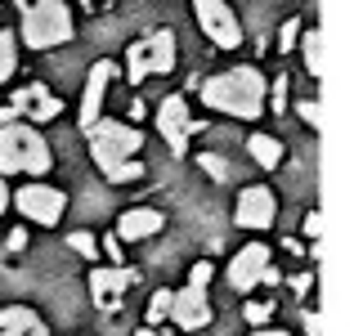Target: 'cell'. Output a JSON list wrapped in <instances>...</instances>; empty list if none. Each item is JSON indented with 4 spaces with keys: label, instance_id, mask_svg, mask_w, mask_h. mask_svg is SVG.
<instances>
[{
    "label": "cell",
    "instance_id": "cell-1",
    "mask_svg": "<svg viewBox=\"0 0 354 336\" xmlns=\"http://www.w3.org/2000/svg\"><path fill=\"white\" fill-rule=\"evenodd\" d=\"M265 90L269 81L256 68H234V72H216V77L202 81V104L211 112H229L238 121H256L265 112Z\"/></svg>",
    "mask_w": 354,
    "mask_h": 336
},
{
    "label": "cell",
    "instance_id": "cell-2",
    "mask_svg": "<svg viewBox=\"0 0 354 336\" xmlns=\"http://www.w3.org/2000/svg\"><path fill=\"white\" fill-rule=\"evenodd\" d=\"M54 166V153L45 144V135L32 126V121H5L0 126V175H45Z\"/></svg>",
    "mask_w": 354,
    "mask_h": 336
},
{
    "label": "cell",
    "instance_id": "cell-3",
    "mask_svg": "<svg viewBox=\"0 0 354 336\" xmlns=\"http://www.w3.org/2000/svg\"><path fill=\"white\" fill-rule=\"evenodd\" d=\"M18 36H23L27 50H54V45H68L72 41V14L68 5L59 0H36V5H23L18 9Z\"/></svg>",
    "mask_w": 354,
    "mask_h": 336
},
{
    "label": "cell",
    "instance_id": "cell-4",
    "mask_svg": "<svg viewBox=\"0 0 354 336\" xmlns=\"http://www.w3.org/2000/svg\"><path fill=\"white\" fill-rule=\"evenodd\" d=\"M86 135H90V157H95V166L104 175H113L121 162H130V157L144 148V135H139L135 126H126V121H104L99 117Z\"/></svg>",
    "mask_w": 354,
    "mask_h": 336
},
{
    "label": "cell",
    "instance_id": "cell-5",
    "mask_svg": "<svg viewBox=\"0 0 354 336\" xmlns=\"http://www.w3.org/2000/svg\"><path fill=\"white\" fill-rule=\"evenodd\" d=\"M193 14H198V27L207 32V41L216 45V50H238L242 45V27L234 18V9L225 5V0H189Z\"/></svg>",
    "mask_w": 354,
    "mask_h": 336
},
{
    "label": "cell",
    "instance_id": "cell-6",
    "mask_svg": "<svg viewBox=\"0 0 354 336\" xmlns=\"http://www.w3.org/2000/svg\"><path fill=\"white\" fill-rule=\"evenodd\" d=\"M9 202L18 207V216H27L36 224H59L63 207H68V198L54 184H23L18 193H9Z\"/></svg>",
    "mask_w": 354,
    "mask_h": 336
},
{
    "label": "cell",
    "instance_id": "cell-7",
    "mask_svg": "<svg viewBox=\"0 0 354 336\" xmlns=\"http://www.w3.org/2000/svg\"><path fill=\"white\" fill-rule=\"evenodd\" d=\"M166 319L184 332H202L211 323V301H207V287H184V292H171V314Z\"/></svg>",
    "mask_w": 354,
    "mask_h": 336
},
{
    "label": "cell",
    "instance_id": "cell-8",
    "mask_svg": "<svg viewBox=\"0 0 354 336\" xmlns=\"http://www.w3.org/2000/svg\"><path fill=\"white\" fill-rule=\"evenodd\" d=\"M278 216V202L274 193L265 189V184H251V189L238 193V207H234V220L242 224V229H269Z\"/></svg>",
    "mask_w": 354,
    "mask_h": 336
},
{
    "label": "cell",
    "instance_id": "cell-9",
    "mask_svg": "<svg viewBox=\"0 0 354 336\" xmlns=\"http://www.w3.org/2000/svg\"><path fill=\"white\" fill-rule=\"evenodd\" d=\"M157 130H162L166 148H171L175 157H184V148H189V104H184V95L162 99V108H157Z\"/></svg>",
    "mask_w": 354,
    "mask_h": 336
},
{
    "label": "cell",
    "instance_id": "cell-10",
    "mask_svg": "<svg viewBox=\"0 0 354 336\" xmlns=\"http://www.w3.org/2000/svg\"><path fill=\"white\" fill-rule=\"evenodd\" d=\"M117 77V63L113 59H99L90 68V81H86V95H81V130H90L99 117H104V95Z\"/></svg>",
    "mask_w": 354,
    "mask_h": 336
},
{
    "label": "cell",
    "instance_id": "cell-11",
    "mask_svg": "<svg viewBox=\"0 0 354 336\" xmlns=\"http://www.w3.org/2000/svg\"><path fill=\"white\" fill-rule=\"evenodd\" d=\"M9 108H14L23 121H32V126H36V121H54V117H59V112H63V99L50 95V86H18Z\"/></svg>",
    "mask_w": 354,
    "mask_h": 336
},
{
    "label": "cell",
    "instance_id": "cell-12",
    "mask_svg": "<svg viewBox=\"0 0 354 336\" xmlns=\"http://www.w3.org/2000/svg\"><path fill=\"white\" fill-rule=\"evenodd\" d=\"M265 265H269V247L265 242H247L234 256V265H229V287L234 292H251L260 283V274H265Z\"/></svg>",
    "mask_w": 354,
    "mask_h": 336
},
{
    "label": "cell",
    "instance_id": "cell-13",
    "mask_svg": "<svg viewBox=\"0 0 354 336\" xmlns=\"http://www.w3.org/2000/svg\"><path fill=\"white\" fill-rule=\"evenodd\" d=\"M135 283L126 265H113V269H90V292H95L99 310H117V296H126V287Z\"/></svg>",
    "mask_w": 354,
    "mask_h": 336
},
{
    "label": "cell",
    "instance_id": "cell-14",
    "mask_svg": "<svg viewBox=\"0 0 354 336\" xmlns=\"http://www.w3.org/2000/svg\"><path fill=\"white\" fill-rule=\"evenodd\" d=\"M157 229H166V216L162 211H153V207H135V211H126V216L117 220V238H126V242H144V238H153Z\"/></svg>",
    "mask_w": 354,
    "mask_h": 336
},
{
    "label": "cell",
    "instance_id": "cell-15",
    "mask_svg": "<svg viewBox=\"0 0 354 336\" xmlns=\"http://www.w3.org/2000/svg\"><path fill=\"white\" fill-rule=\"evenodd\" d=\"M144 45H148V77H166V72L175 68V32L171 27H157L153 36H144Z\"/></svg>",
    "mask_w": 354,
    "mask_h": 336
},
{
    "label": "cell",
    "instance_id": "cell-16",
    "mask_svg": "<svg viewBox=\"0 0 354 336\" xmlns=\"http://www.w3.org/2000/svg\"><path fill=\"white\" fill-rule=\"evenodd\" d=\"M247 153L256 157V166H269V171L283 162V144H278L274 135H251L247 139Z\"/></svg>",
    "mask_w": 354,
    "mask_h": 336
},
{
    "label": "cell",
    "instance_id": "cell-17",
    "mask_svg": "<svg viewBox=\"0 0 354 336\" xmlns=\"http://www.w3.org/2000/svg\"><path fill=\"white\" fill-rule=\"evenodd\" d=\"M126 77H130V86H139V81L148 77V45L144 41L126 45Z\"/></svg>",
    "mask_w": 354,
    "mask_h": 336
},
{
    "label": "cell",
    "instance_id": "cell-18",
    "mask_svg": "<svg viewBox=\"0 0 354 336\" xmlns=\"http://www.w3.org/2000/svg\"><path fill=\"white\" fill-rule=\"evenodd\" d=\"M301 50H305V68H310L314 77H323V32H319V27H310V32H305Z\"/></svg>",
    "mask_w": 354,
    "mask_h": 336
},
{
    "label": "cell",
    "instance_id": "cell-19",
    "mask_svg": "<svg viewBox=\"0 0 354 336\" xmlns=\"http://www.w3.org/2000/svg\"><path fill=\"white\" fill-rule=\"evenodd\" d=\"M32 323H41V319H36V314L27 310V305H5V310H0V328L27 332V328H32Z\"/></svg>",
    "mask_w": 354,
    "mask_h": 336
},
{
    "label": "cell",
    "instance_id": "cell-20",
    "mask_svg": "<svg viewBox=\"0 0 354 336\" xmlns=\"http://www.w3.org/2000/svg\"><path fill=\"white\" fill-rule=\"evenodd\" d=\"M18 68V36L14 32H0V81H9Z\"/></svg>",
    "mask_w": 354,
    "mask_h": 336
},
{
    "label": "cell",
    "instance_id": "cell-21",
    "mask_svg": "<svg viewBox=\"0 0 354 336\" xmlns=\"http://www.w3.org/2000/svg\"><path fill=\"white\" fill-rule=\"evenodd\" d=\"M68 247L77 251V256H86V260L99 256V238H95V233H68Z\"/></svg>",
    "mask_w": 354,
    "mask_h": 336
},
{
    "label": "cell",
    "instance_id": "cell-22",
    "mask_svg": "<svg viewBox=\"0 0 354 336\" xmlns=\"http://www.w3.org/2000/svg\"><path fill=\"white\" fill-rule=\"evenodd\" d=\"M198 166L211 175V180H229V162L220 153H198Z\"/></svg>",
    "mask_w": 354,
    "mask_h": 336
},
{
    "label": "cell",
    "instance_id": "cell-23",
    "mask_svg": "<svg viewBox=\"0 0 354 336\" xmlns=\"http://www.w3.org/2000/svg\"><path fill=\"white\" fill-rule=\"evenodd\" d=\"M166 314H171V292H157L153 301H148V328H153V323H162Z\"/></svg>",
    "mask_w": 354,
    "mask_h": 336
},
{
    "label": "cell",
    "instance_id": "cell-24",
    "mask_svg": "<svg viewBox=\"0 0 354 336\" xmlns=\"http://www.w3.org/2000/svg\"><path fill=\"white\" fill-rule=\"evenodd\" d=\"M139 175H144V162H135V157H130V162H121L108 180H113V184H126V180H139Z\"/></svg>",
    "mask_w": 354,
    "mask_h": 336
},
{
    "label": "cell",
    "instance_id": "cell-25",
    "mask_svg": "<svg viewBox=\"0 0 354 336\" xmlns=\"http://www.w3.org/2000/svg\"><path fill=\"white\" fill-rule=\"evenodd\" d=\"M269 314H274V301H251V305H247V323H251V328L269 323Z\"/></svg>",
    "mask_w": 354,
    "mask_h": 336
},
{
    "label": "cell",
    "instance_id": "cell-26",
    "mask_svg": "<svg viewBox=\"0 0 354 336\" xmlns=\"http://www.w3.org/2000/svg\"><path fill=\"white\" fill-rule=\"evenodd\" d=\"M211 274H216V265H207V260H198V265L189 269V287H207Z\"/></svg>",
    "mask_w": 354,
    "mask_h": 336
},
{
    "label": "cell",
    "instance_id": "cell-27",
    "mask_svg": "<svg viewBox=\"0 0 354 336\" xmlns=\"http://www.w3.org/2000/svg\"><path fill=\"white\" fill-rule=\"evenodd\" d=\"M296 112H301V121H305V126H314V130H319L323 126V112H319V104H314V99H301V104H296Z\"/></svg>",
    "mask_w": 354,
    "mask_h": 336
},
{
    "label": "cell",
    "instance_id": "cell-28",
    "mask_svg": "<svg viewBox=\"0 0 354 336\" xmlns=\"http://www.w3.org/2000/svg\"><path fill=\"white\" fill-rule=\"evenodd\" d=\"M296 41H301V23H283V32H278V45H283V50H296Z\"/></svg>",
    "mask_w": 354,
    "mask_h": 336
},
{
    "label": "cell",
    "instance_id": "cell-29",
    "mask_svg": "<svg viewBox=\"0 0 354 336\" xmlns=\"http://www.w3.org/2000/svg\"><path fill=\"white\" fill-rule=\"evenodd\" d=\"M269 90H274V108L283 112V108H287V77H278V81H274Z\"/></svg>",
    "mask_w": 354,
    "mask_h": 336
},
{
    "label": "cell",
    "instance_id": "cell-30",
    "mask_svg": "<svg viewBox=\"0 0 354 336\" xmlns=\"http://www.w3.org/2000/svg\"><path fill=\"white\" fill-rule=\"evenodd\" d=\"M305 233L319 242V233H323V216H319V211H310V216H305Z\"/></svg>",
    "mask_w": 354,
    "mask_h": 336
},
{
    "label": "cell",
    "instance_id": "cell-31",
    "mask_svg": "<svg viewBox=\"0 0 354 336\" xmlns=\"http://www.w3.org/2000/svg\"><path fill=\"white\" fill-rule=\"evenodd\" d=\"M104 251L113 256V265H121V238L113 233V238H104Z\"/></svg>",
    "mask_w": 354,
    "mask_h": 336
},
{
    "label": "cell",
    "instance_id": "cell-32",
    "mask_svg": "<svg viewBox=\"0 0 354 336\" xmlns=\"http://www.w3.org/2000/svg\"><path fill=\"white\" fill-rule=\"evenodd\" d=\"M305 332H310V336H323V319H319V314H305Z\"/></svg>",
    "mask_w": 354,
    "mask_h": 336
},
{
    "label": "cell",
    "instance_id": "cell-33",
    "mask_svg": "<svg viewBox=\"0 0 354 336\" xmlns=\"http://www.w3.org/2000/svg\"><path fill=\"white\" fill-rule=\"evenodd\" d=\"M260 283H269V287L278 283V269H274V260H269V265H265V274H260Z\"/></svg>",
    "mask_w": 354,
    "mask_h": 336
},
{
    "label": "cell",
    "instance_id": "cell-34",
    "mask_svg": "<svg viewBox=\"0 0 354 336\" xmlns=\"http://www.w3.org/2000/svg\"><path fill=\"white\" fill-rule=\"evenodd\" d=\"M292 287H296V292H310L314 278H310V274H301V278H292Z\"/></svg>",
    "mask_w": 354,
    "mask_h": 336
},
{
    "label": "cell",
    "instance_id": "cell-35",
    "mask_svg": "<svg viewBox=\"0 0 354 336\" xmlns=\"http://www.w3.org/2000/svg\"><path fill=\"white\" fill-rule=\"evenodd\" d=\"M5 207H9V184H5V175H0V216H5Z\"/></svg>",
    "mask_w": 354,
    "mask_h": 336
},
{
    "label": "cell",
    "instance_id": "cell-36",
    "mask_svg": "<svg viewBox=\"0 0 354 336\" xmlns=\"http://www.w3.org/2000/svg\"><path fill=\"white\" fill-rule=\"evenodd\" d=\"M251 336H287V332H278V328H265V323H260V328L251 332Z\"/></svg>",
    "mask_w": 354,
    "mask_h": 336
},
{
    "label": "cell",
    "instance_id": "cell-37",
    "mask_svg": "<svg viewBox=\"0 0 354 336\" xmlns=\"http://www.w3.org/2000/svg\"><path fill=\"white\" fill-rule=\"evenodd\" d=\"M23 336H50V332H45V323H32V328H27Z\"/></svg>",
    "mask_w": 354,
    "mask_h": 336
},
{
    "label": "cell",
    "instance_id": "cell-38",
    "mask_svg": "<svg viewBox=\"0 0 354 336\" xmlns=\"http://www.w3.org/2000/svg\"><path fill=\"white\" fill-rule=\"evenodd\" d=\"M5 121H18V112L14 108H0V126H5Z\"/></svg>",
    "mask_w": 354,
    "mask_h": 336
},
{
    "label": "cell",
    "instance_id": "cell-39",
    "mask_svg": "<svg viewBox=\"0 0 354 336\" xmlns=\"http://www.w3.org/2000/svg\"><path fill=\"white\" fill-rule=\"evenodd\" d=\"M0 336H23V332H14V328H0Z\"/></svg>",
    "mask_w": 354,
    "mask_h": 336
},
{
    "label": "cell",
    "instance_id": "cell-40",
    "mask_svg": "<svg viewBox=\"0 0 354 336\" xmlns=\"http://www.w3.org/2000/svg\"><path fill=\"white\" fill-rule=\"evenodd\" d=\"M135 336H157V332H153V328H139V332H135Z\"/></svg>",
    "mask_w": 354,
    "mask_h": 336
},
{
    "label": "cell",
    "instance_id": "cell-41",
    "mask_svg": "<svg viewBox=\"0 0 354 336\" xmlns=\"http://www.w3.org/2000/svg\"><path fill=\"white\" fill-rule=\"evenodd\" d=\"M14 5H18V9H23V5H36V0H14Z\"/></svg>",
    "mask_w": 354,
    "mask_h": 336
},
{
    "label": "cell",
    "instance_id": "cell-42",
    "mask_svg": "<svg viewBox=\"0 0 354 336\" xmlns=\"http://www.w3.org/2000/svg\"><path fill=\"white\" fill-rule=\"evenodd\" d=\"M81 5H90V0H81Z\"/></svg>",
    "mask_w": 354,
    "mask_h": 336
}]
</instances>
